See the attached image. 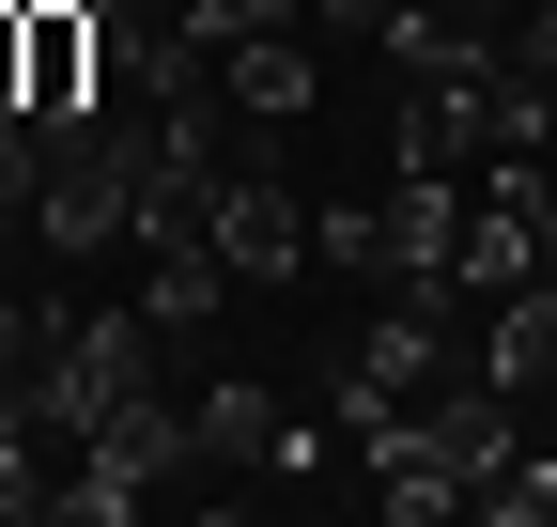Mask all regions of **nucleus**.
<instances>
[{
	"instance_id": "nucleus-1",
	"label": "nucleus",
	"mask_w": 557,
	"mask_h": 527,
	"mask_svg": "<svg viewBox=\"0 0 557 527\" xmlns=\"http://www.w3.org/2000/svg\"><path fill=\"white\" fill-rule=\"evenodd\" d=\"M218 109H233V140H263V156L325 109V16H310V0H278V16H248L218 47Z\"/></svg>"
},
{
	"instance_id": "nucleus-2",
	"label": "nucleus",
	"mask_w": 557,
	"mask_h": 527,
	"mask_svg": "<svg viewBox=\"0 0 557 527\" xmlns=\"http://www.w3.org/2000/svg\"><path fill=\"white\" fill-rule=\"evenodd\" d=\"M201 233H218V264H233L248 295H295V280H310V203L278 186V156H263V140H248V156L218 171V203H201Z\"/></svg>"
},
{
	"instance_id": "nucleus-3",
	"label": "nucleus",
	"mask_w": 557,
	"mask_h": 527,
	"mask_svg": "<svg viewBox=\"0 0 557 527\" xmlns=\"http://www.w3.org/2000/svg\"><path fill=\"white\" fill-rule=\"evenodd\" d=\"M16 109L32 124H94L109 109V16L94 0H16Z\"/></svg>"
}]
</instances>
